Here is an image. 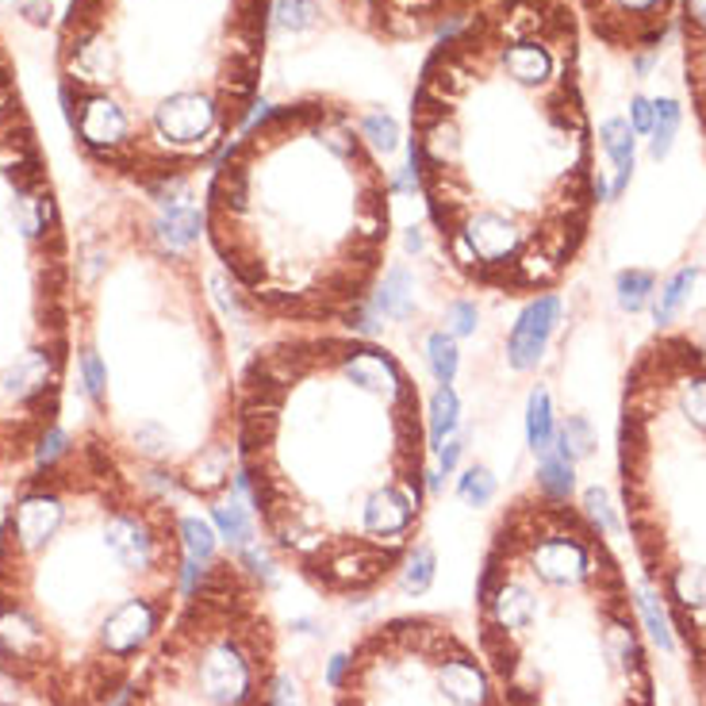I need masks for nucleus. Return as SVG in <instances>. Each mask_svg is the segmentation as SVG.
<instances>
[{"instance_id": "obj_15", "label": "nucleus", "mask_w": 706, "mask_h": 706, "mask_svg": "<svg viewBox=\"0 0 706 706\" xmlns=\"http://www.w3.org/2000/svg\"><path fill=\"white\" fill-rule=\"evenodd\" d=\"M404 591L407 596H422V591L435 584V549H430L427 542H419L411 553H407V560H404Z\"/></svg>"}, {"instance_id": "obj_6", "label": "nucleus", "mask_w": 706, "mask_h": 706, "mask_svg": "<svg viewBox=\"0 0 706 706\" xmlns=\"http://www.w3.org/2000/svg\"><path fill=\"white\" fill-rule=\"evenodd\" d=\"M74 285L58 192L0 51V477L28 472L58 435L74 361Z\"/></svg>"}, {"instance_id": "obj_23", "label": "nucleus", "mask_w": 706, "mask_h": 706, "mask_svg": "<svg viewBox=\"0 0 706 706\" xmlns=\"http://www.w3.org/2000/svg\"><path fill=\"white\" fill-rule=\"evenodd\" d=\"M472 323H477V308L472 303H449L446 311V334H453V339H461V334H472Z\"/></svg>"}, {"instance_id": "obj_21", "label": "nucleus", "mask_w": 706, "mask_h": 706, "mask_svg": "<svg viewBox=\"0 0 706 706\" xmlns=\"http://www.w3.org/2000/svg\"><path fill=\"white\" fill-rule=\"evenodd\" d=\"M215 518H220L223 537H227L235 549H246V545H250V523H246V511L238 507L235 500L220 503V507H215Z\"/></svg>"}, {"instance_id": "obj_8", "label": "nucleus", "mask_w": 706, "mask_h": 706, "mask_svg": "<svg viewBox=\"0 0 706 706\" xmlns=\"http://www.w3.org/2000/svg\"><path fill=\"white\" fill-rule=\"evenodd\" d=\"M599 142H603V150L614 162L611 200H618L625 192V184H630V173H633V127H630V119H618V116L607 119V124L599 127Z\"/></svg>"}, {"instance_id": "obj_18", "label": "nucleus", "mask_w": 706, "mask_h": 706, "mask_svg": "<svg viewBox=\"0 0 706 706\" xmlns=\"http://www.w3.org/2000/svg\"><path fill=\"white\" fill-rule=\"evenodd\" d=\"M272 20H277L280 31H303L319 20V0H277Z\"/></svg>"}, {"instance_id": "obj_5", "label": "nucleus", "mask_w": 706, "mask_h": 706, "mask_svg": "<svg viewBox=\"0 0 706 706\" xmlns=\"http://www.w3.org/2000/svg\"><path fill=\"white\" fill-rule=\"evenodd\" d=\"M170 495L93 427L51 438L0 523V672L31 687L66 607L100 614L104 661L127 680L196 588Z\"/></svg>"}, {"instance_id": "obj_4", "label": "nucleus", "mask_w": 706, "mask_h": 706, "mask_svg": "<svg viewBox=\"0 0 706 706\" xmlns=\"http://www.w3.org/2000/svg\"><path fill=\"white\" fill-rule=\"evenodd\" d=\"M204 238L250 319L350 327L392 250V176L357 111L331 96L254 111L207 181Z\"/></svg>"}, {"instance_id": "obj_1", "label": "nucleus", "mask_w": 706, "mask_h": 706, "mask_svg": "<svg viewBox=\"0 0 706 706\" xmlns=\"http://www.w3.org/2000/svg\"><path fill=\"white\" fill-rule=\"evenodd\" d=\"M411 173L438 258L469 288L534 300L573 272L611 189L591 173L560 0H484L438 39L411 100Z\"/></svg>"}, {"instance_id": "obj_2", "label": "nucleus", "mask_w": 706, "mask_h": 706, "mask_svg": "<svg viewBox=\"0 0 706 706\" xmlns=\"http://www.w3.org/2000/svg\"><path fill=\"white\" fill-rule=\"evenodd\" d=\"M427 404L396 350L277 331L238 368V484L269 545L334 599L388 584L430 495Z\"/></svg>"}, {"instance_id": "obj_14", "label": "nucleus", "mask_w": 706, "mask_h": 706, "mask_svg": "<svg viewBox=\"0 0 706 706\" xmlns=\"http://www.w3.org/2000/svg\"><path fill=\"white\" fill-rule=\"evenodd\" d=\"M680 104L676 100H656L653 104V127H649V135H653V142H649V154L661 162L664 154L672 150V139H676L680 131Z\"/></svg>"}, {"instance_id": "obj_12", "label": "nucleus", "mask_w": 706, "mask_h": 706, "mask_svg": "<svg viewBox=\"0 0 706 706\" xmlns=\"http://www.w3.org/2000/svg\"><path fill=\"white\" fill-rule=\"evenodd\" d=\"M457 415H461V399L449 384H438L435 399H430V422H427V441H430V457L446 446V435L457 427Z\"/></svg>"}, {"instance_id": "obj_19", "label": "nucleus", "mask_w": 706, "mask_h": 706, "mask_svg": "<svg viewBox=\"0 0 706 706\" xmlns=\"http://www.w3.org/2000/svg\"><path fill=\"white\" fill-rule=\"evenodd\" d=\"M537 488L568 500V495H573V461H565V457H545L542 472H537Z\"/></svg>"}, {"instance_id": "obj_24", "label": "nucleus", "mask_w": 706, "mask_h": 706, "mask_svg": "<svg viewBox=\"0 0 706 706\" xmlns=\"http://www.w3.org/2000/svg\"><path fill=\"white\" fill-rule=\"evenodd\" d=\"M641 611H645V622H649V630H653V638L661 641L664 649H672L668 622H664V614H661V607H656V596H653V591H645V596H641Z\"/></svg>"}, {"instance_id": "obj_9", "label": "nucleus", "mask_w": 706, "mask_h": 706, "mask_svg": "<svg viewBox=\"0 0 706 706\" xmlns=\"http://www.w3.org/2000/svg\"><path fill=\"white\" fill-rule=\"evenodd\" d=\"M553 438H557V430H553V396L545 384H537L526 399V441L534 453L549 457Z\"/></svg>"}, {"instance_id": "obj_7", "label": "nucleus", "mask_w": 706, "mask_h": 706, "mask_svg": "<svg viewBox=\"0 0 706 706\" xmlns=\"http://www.w3.org/2000/svg\"><path fill=\"white\" fill-rule=\"evenodd\" d=\"M560 323V296L557 292H545L526 300L523 315L515 319L507 334V365L515 373H530L537 368V361L545 357V346H549L553 331Z\"/></svg>"}, {"instance_id": "obj_17", "label": "nucleus", "mask_w": 706, "mask_h": 706, "mask_svg": "<svg viewBox=\"0 0 706 706\" xmlns=\"http://www.w3.org/2000/svg\"><path fill=\"white\" fill-rule=\"evenodd\" d=\"M457 495H461L469 507H488V503L495 500V477L484 469V464H472V469H464L461 484H457Z\"/></svg>"}, {"instance_id": "obj_25", "label": "nucleus", "mask_w": 706, "mask_h": 706, "mask_svg": "<svg viewBox=\"0 0 706 706\" xmlns=\"http://www.w3.org/2000/svg\"><path fill=\"white\" fill-rule=\"evenodd\" d=\"M630 127L633 135H649V127H653V100H645V96H633L630 100Z\"/></svg>"}, {"instance_id": "obj_11", "label": "nucleus", "mask_w": 706, "mask_h": 706, "mask_svg": "<svg viewBox=\"0 0 706 706\" xmlns=\"http://www.w3.org/2000/svg\"><path fill=\"white\" fill-rule=\"evenodd\" d=\"M411 272L404 269V265H392L388 272H384L381 288H376V303H381V311L388 319H407L411 315Z\"/></svg>"}, {"instance_id": "obj_10", "label": "nucleus", "mask_w": 706, "mask_h": 706, "mask_svg": "<svg viewBox=\"0 0 706 706\" xmlns=\"http://www.w3.org/2000/svg\"><path fill=\"white\" fill-rule=\"evenodd\" d=\"M695 280H699V269H695V265H684V269H676L668 280H664L661 300H656V308H653V319H656V323L668 327L672 319H676L680 311H684V303L692 300Z\"/></svg>"}, {"instance_id": "obj_3", "label": "nucleus", "mask_w": 706, "mask_h": 706, "mask_svg": "<svg viewBox=\"0 0 706 706\" xmlns=\"http://www.w3.org/2000/svg\"><path fill=\"white\" fill-rule=\"evenodd\" d=\"M74 353L96 435L162 492L207 507L238 480V368L192 246L142 200L82 231Z\"/></svg>"}, {"instance_id": "obj_22", "label": "nucleus", "mask_w": 706, "mask_h": 706, "mask_svg": "<svg viewBox=\"0 0 706 706\" xmlns=\"http://www.w3.org/2000/svg\"><path fill=\"white\" fill-rule=\"evenodd\" d=\"M361 127H365L368 142H373L381 154H392L396 150V139H399V127L392 116H381V111H373V116H361Z\"/></svg>"}, {"instance_id": "obj_16", "label": "nucleus", "mask_w": 706, "mask_h": 706, "mask_svg": "<svg viewBox=\"0 0 706 706\" xmlns=\"http://www.w3.org/2000/svg\"><path fill=\"white\" fill-rule=\"evenodd\" d=\"M427 350H430L427 357H430V373H435V381H438V384H453L457 365H461V350H457L453 334H446V331L430 334V339H427Z\"/></svg>"}, {"instance_id": "obj_20", "label": "nucleus", "mask_w": 706, "mask_h": 706, "mask_svg": "<svg viewBox=\"0 0 706 706\" xmlns=\"http://www.w3.org/2000/svg\"><path fill=\"white\" fill-rule=\"evenodd\" d=\"M184 549H189L192 565H207L215 557V534L200 518H184Z\"/></svg>"}, {"instance_id": "obj_13", "label": "nucleus", "mask_w": 706, "mask_h": 706, "mask_svg": "<svg viewBox=\"0 0 706 706\" xmlns=\"http://www.w3.org/2000/svg\"><path fill=\"white\" fill-rule=\"evenodd\" d=\"M653 285L656 277L649 269H622L618 272V308H622L625 315L645 311L649 300H653Z\"/></svg>"}, {"instance_id": "obj_26", "label": "nucleus", "mask_w": 706, "mask_h": 706, "mask_svg": "<svg viewBox=\"0 0 706 706\" xmlns=\"http://www.w3.org/2000/svg\"><path fill=\"white\" fill-rule=\"evenodd\" d=\"M23 12H28L31 23H46V20H51V8H43V4H23Z\"/></svg>"}]
</instances>
